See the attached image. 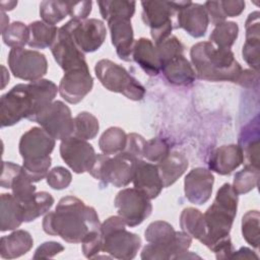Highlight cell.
<instances>
[{
    "label": "cell",
    "mask_w": 260,
    "mask_h": 260,
    "mask_svg": "<svg viewBox=\"0 0 260 260\" xmlns=\"http://www.w3.org/2000/svg\"><path fill=\"white\" fill-rule=\"evenodd\" d=\"M126 222L120 216H110L101 224L102 251L117 259H133L141 247V239L126 230Z\"/></svg>",
    "instance_id": "cell-5"
},
{
    "label": "cell",
    "mask_w": 260,
    "mask_h": 260,
    "mask_svg": "<svg viewBox=\"0 0 260 260\" xmlns=\"http://www.w3.org/2000/svg\"><path fill=\"white\" fill-rule=\"evenodd\" d=\"M92 2L91 1H80V2H69V15L71 19L85 20L91 12Z\"/></svg>",
    "instance_id": "cell-48"
},
{
    "label": "cell",
    "mask_w": 260,
    "mask_h": 260,
    "mask_svg": "<svg viewBox=\"0 0 260 260\" xmlns=\"http://www.w3.org/2000/svg\"><path fill=\"white\" fill-rule=\"evenodd\" d=\"M188 158L179 151L170 152L161 161L157 164L159 176L164 188L173 185L187 170Z\"/></svg>",
    "instance_id": "cell-28"
},
{
    "label": "cell",
    "mask_w": 260,
    "mask_h": 260,
    "mask_svg": "<svg viewBox=\"0 0 260 260\" xmlns=\"http://www.w3.org/2000/svg\"><path fill=\"white\" fill-rule=\"evenodd\" d=\"M46 180L47 184L52 189L63 190L70 185L72 181V175L67 169L63 167H55L49 171Z\"/></svg>",
    "instance_id": "cell-45"
},
{
    "label": "cell",
    "mask_w": 260,
    "mask_h": 260,
    "mask_svg": "<svg viewBox=\"0 0 260 260\" xmlns=\"http://www.w3.org/2000/svg\"><path fill=\"white\" fill-rule=\"evenodd\" d=\"M137 161L135 157L124 151L115 155L96 154L89 174L105 187L108 184L117 188L126 187L133 181Z\"/></svg>",
    "instance_id": "cell-6"
},
{
    "label": "cell",
    "mask_w": 260,
    "mask_h": 260,
    "mask_svg": "<svg viewBox=\"0 0 260 260\" xmlns=\"http://www.w3.org/2000/svg\"><path fill=\"white\" fill-rule=\"evenodd\" d=\"M34 240L24 230H16L0 240V255L3 259H14L26 254L32 247Z\"/></svg>",
    "instance_id": "cell-27"
},
{
    "label": "cell",
    "mask_w": 260,
    "mask_h": 260,
    "mask_svg": "<svg viewBox=\"0 0 260 260\" xmlns=\"http://www.w3.org/2000/svg\"><path fill=\"white\" fill-rule=\"evenodd\" d=\"M259 177V169L245 167L242 171L236 173L232 187L238 195L246 194L257 187Z\"/></svg>",
    "instance_id": "cell-40"
},
{
    "label": "cell",
    "mask_w": 260,
    "mask_h": 260,
    "mask_svg": "<svg viewBox=\"0 0 260 260\" xmlns=\"http://www.w3.org/2000/svg\"><path fill=\"white\" fill-rule=\"evenodd\" d=\"M94 72L100 82L108 90L122 93L132 101H140L144 98V86L123 66L111 60L102 59L96 62Z\"/></svg>",
    "instance_id": "cell-7"
},
{
    "label": "cell",
    "mask_w": 260,
    "mask_h": 260,
    "mask_svg": "<svg viewBox=\"0 0 260 260\" xmlns=\"http://www.w3.org/2000/svg\"><path fill=\"white\" fill-rule=\"evenodd\" d=\"M56 139L42 127H32L19 140V153L23 161L41 160L50 157Z\"/></svg>",
    "instance_id": "cell-17"
},
{
    "label": "cell",
    "mask_w": 260,
    "mask_h": 260,
    "mask_svg": "<svg viewBox=\"0 0 260 260\" xmlns=\"http://www.w3.org/2000/svg\"><path fill=\"white\" fill-rule=\"evenodd\" d=\"M259 117L256 116L250 123L244 126L238 139V146L242 151L245 167L259 169Z\"/></svg>",
    "instance_id": "cell-23"
},
{
    "label": "cell",
    "mask_w": 260,
    "mask_h": 260,
    "mask_svg": "<svg viewBox=\"0 0 260 260\" xmlns=\"http://www.w3.org/2000/svg\"><path fill=\"white\" fill-rule=\"evenodd\" d=\"M63 26L69 31L74 43L83 53L96 51L103 45L107 36L105 23L96 18L70 19Z\"/></svg>",
    "instance_id": "cell-13"
},
{
    "label": "cell",
    "mask_w": 260,
    "mask_h": 260,
    "mask_svg": "<svg viewBox=\"0 0 260 260\" xmlns=\"http://www.w3.org/2000/svg\"><path fill=\"white\" fill-rule=\"evenodd\" d=\"M23 210V221L29 222L47 213L54 204L53 196L45 191L36 193L35 197L27 203H21Z\"/></svg>",
    "instance_id": "cell-33"
},
{
    "label": "cell",
    "mask_w": 260,
    "mask_h": 260,
    "mask_svg": "<svg viewBox=\"0 0 260 260\" xmlns=\"http://www.w3.org/2000/svg\"><path fill=\"white\" fill-rule=\"evenodd\" d=\"M60 155L65 164L76 174L89 173L96 158L92 145L86 140L73 135L61 140Z\"/></svg>",
    "instance_id": "cell-14"
},
{
    "label": "cell",
    "mask_w": 260,
    "mask_h": 260,
    "mask_svg": "<svg viewBox=\"0 0 260 260\" xmlns=\"http://www.w3.org/2000/svg\"><path fill=\"white\" fill-rule=\"evenodd\" d=\"M93 79L87 68L74 69L65 72L59 83L60 95L69 104H78L90 92Z\"/></svg>",
    "instance_id": "cell-19"
},
{
    "label": "cell",
    "mask_w": 260,
    "mask_h": 260,
    "mask_svg": "<svg viewBox=\"0 0 260 260\" xmlns=\"http://www.w3.org/2000/svg\"><path fill=\"white\" fill-rule=\"evenodd\" d=\"M53 138L63 140L73 135L74 119L70 109L61 101H54L41 110L32 119Z\"/></svg>",
    "instance_id": "cell-11"
},
{
    "label": "cell",
    "mask_w": 260,
    "mask_h": 260,
    "mask_svg": "<svg viewBox=\"0 0 260 260\" xmlns=\"http://www.w3.org/2000/svg\"><path fill=\"white\" fill-rule=\"evenodd\" d=\"M160 72H162L166 79L174 85L188 86L196 79L195 70L184 54L161 64Z\"/></svg>",
    "instance_id": "cell-25"
},
{
    "label": "cell",
    "mask_w": 260,
    "mask_h": 260,
    "mask_svg": "<svg viewBox=\"0 0 260 260\" xmlns=\"http://www.w3.org/2000/svg\"><path fill=\"white\" fill-rule=\"evenodd\" d=\"M190 57L196 76L203 80L237 82L243 70L231 50L218 49L210 42L192 46Z\"/></svg>",
    "instance_id": "cell-2"
},
{
    "label": "cell",
    "mask_w": 260,
    "mask_h": 260,
    "mask_svg": "<svg viewBox=\"0 0 260 260\" xmlns=\"http://www.w3.org/2000/svg\"><path fill=\"white\" fill-rule=\"evenodd\" d=\"M46 234L58 236L71 244L81 243L85 237L101 230L95 209L74 196L60 199L54 211L45 215L42 223Z\"/></svg>",
    "instance_id": "cell-1"
},
{
    "label": "cell",
    "mask_w": 260,
    "mask_h": 260,
    "mask_svg": "<svg viewBox=\"0 0 260 260\" xmlns=\"http://www.w3.org/2000/svg\"><path fill=\"white\" fill-rule=\"evenodd\" d=\"M0 219L1 232L13 231L23 222L22 204L12 194H1Z\"/></svg>",
    "instance_id": "cell-29"
},
{
    "label": "cell",
    "mask_w": 260,
    "mask_h": 260,
    "mask_svg": "<svg viewBox=\"0 0 260 260\" xmlns=\"http://www.w3.org/2000/svg\"><path fill=\"white\" fill-rule=\"evenodd\" d=\"M51 52L64 72L88 67L84 53L79 50L69 31L63 25L58 29L56 40L51 46Z\"/></svg>",
    "instance_id": "cell-15"
},
{
    "label": "cell",
    "mask_w": 260,
    "mask_h": 260,
    "mask_svg": "<svg viewBox=\"0 0 260 260\" xmlns=\"http://www.w3.org/2000/svg\"><path fill=\"white\" fill-rule=\"evenodd\" d=\"M63 250H64L63 245H61L58 242H54V241L45 242L37 248L34 254V258L35 259L52 258L55 255L61 253Z\"/></svg>",
    "instance_id": "cell-49"
},
{
    "label": "cell",
    "mask_w": 260,
    "mask_h": 260,
    "mask_svg": "<svg viewBox=\"0 0 260 260\" xmlns=\"http://www.w3.org/2000/svg\"><path fill=\"white\" fill-rule=\"evenodd\" d=\"M69 15V2L46 0L40 4V16L44 22L55 25Z\"/></svg>",
    "instance_id": "cell-37"
},
{
    "label": "cell",
    "mask_w": 260,
    "mask_h": 260,
    "mask_svg": "<svg viewBox=\"0 0 260 260\" xmlns=\"http://www.w3.org/2000/svg\"><path fill=\"white\" fill-rule=\"evenodd\" d=\"M114 203L119 216L130 228L140 224L152 211L150 199L136 188H125L119 191Z\"/></svg>",
    "instance_id": "cell-12"
},
{
    "label": "cell",
    "mask_w": 260,
    "mask_h": 260,
    "mask_svg": "<svg viewBox=\"0 0 260 260\" xmlns=\"http://www.w3.org/2000/svg\"><path fill=\"white\" fill-rule=\"evenodd\" d=\"M214 177L210 171L204 168L191 170L184 180V192L186 198L193 204L206 203L212 193Z\"/></svg>",
    "instance_id": "cell-20"
},
{
    "label": "cell",
    "mask_w": 260,
    "mask_h": 260,
    "mask_svg": "<svg viewBox=\"0 0 260 260\" xmlns=\"http://www.w3.org/2000/svg\"><path fill=\"white\" fill-rule=\"evenodd\" d=\"M127 134L119 127L108 128L99 139V147L106 155H115L124 151Z\"/></svg>",
    "instance_id": "cell-32"
},
{
    "label": "cell",
    "mask_w": 260,
    "mask_h": 260,
    "mask_svg": "<svg viewBox=\"0 0 260 260\" xmlns=\"http://www.w3.org/2000/svg\"><path fill=\"white\" fill-rule=\"evenodd\" d=\"M1 5V11H5V10H12L16 5H17V1H2L0 3Z\"/></svg>",
    "instance_id": "cell-53"
},
{
    "label": "cell",
    "mask_w": 260,
    "mask_h": 260,
    "mask_svg": "<svg viewBox=\"0 0 260 260\" xmlns=\"http://www.w3.org/2000/svg\"><path fill=\"white\" fill-rule=\"evenodd\" d=\"M184 1H142V20L149 26L154 45L161 43L175 29L176 15Z\"/></svg>",
    "instance_id": "cell-8"
},
{
    "label": "cell",
    "mask_w": 260,
    "mask_h": 260,
    "mask_svg": "<svg viewBox=\"0 0 260 260\" xmlns=\"http://www.w3.org/2000/svg\"><path fill=\"white\" fill-rule=\"evenodd\" d=\"M132 182L134 188L141 191L150 200L156 198L164 188L157 165L146 162L143 159L137 161Z\"/></svg>",
    "instance_id": "cell-22"
},
{
    "label": "cell",
    "mask_w": 260,
    "mask_h": 260,
    "mask_svg": "<svg viewBox=\"0 0 260 260\" xmlns=\"http://www.w3.org/2000/svg\"><path fill=\"white\" fill-rule=\"evenodd\" d=\"M146 140L137 133H130L127 134V142L124 152L132 155L137 160L143 158V150Z\"/></svg>",
    "instance_id": "cell-47"
},
{
    "label": "cell",
    "mask_w": 260,
    "mask_h": 260,
    "mask_svg": "<svg viewBox=\"0 0 260 260\" xmlns=\"http://www.w3.org/2000/svg\"><path fill=\"white\" fill-rule=\"evenodd\" d=\"M238 194L231 184H223L216 193L213 203L203 214L206 235L201 242L212 252L230 240V232L238 209Z\"/></svg>",
    "instance_id": "cell-3"
},
{
    "label": "cell",
    "mask_w": 260,
    "mask_h": 260,
    "mask_svg": "<svg viewBox=\"0 0 260 260\" xmlns=\"http://www.w3.org/2000/svg\"><path fill=\"white\" fill-rule=\"evenodd\" d=\"M99 129V120L88 112H80L74 118L73 136L77 138L83 140L93 139L98 135Z\"/></svg>",
    "instance_id": "cell-36"
},
{
    "label": "cell",
    "mask_w": 260,
    "mask_h": 260,
    "mask_svg": "<svg viewBox=\"0 0 260 260\" xmlns=\"http://www.w3.org/2000/svg\"><path fill=\"white\" fill-rule=\"evenodd\" d=\"M144 238L148 244L142 249L143 260L178 259L188 251L192 238L186 233L177 232L167 221L156 220L146 228Z\"/></svg>",
    "instance_id": "cell-4"
},
{
    "label": "cell",
    "mask_w": 260,
    "mask_h": 260,
    "mask_svg": "<svg viewBox=\"0 0 260 260\" xmlns=\"http://www.w3.org/2000/svg\"><path fill=\"white\" fill-rule=\"evenodd\" d=\"M29 28L20 21L12 22L3 32L2 40L5 45L12 48H23L29 41Z\"/></svg>",
    "instance_id": "cell-39"
},
{
    "label": "cell",
    "mask_w": 260,
    "mask_h": 260,
    "mask_svg": "<svg viewBox=\"0 0 260 260\" xmlns=\"http://www.w3.org/2000/svg\"><path fill=\"white\" fill-rule=\"evenodd\" d=\"M0 185L5 189H11L12 195L20 203L29 202L36 195V186L23 167L11 161L2 164Z\"/></svg>",
    "instance_id": "cell-16"
},
{
    "label": "cell",
    "mask_w": 260,
    "mask_h": 260,
    "mask_svg": "<svg viewBox=\"0 0 260 260\" xmlns=\"http://www.w3.org/2000/svg\"><path fill=\"white\" fill-rule=\"evenodd\" d=\"M9 25V17L4 11H1V32H3Z\"/></svg>",
    "instance_id": "cell-54"
},
{
    "label": "cell",
    "mask_w": 260,
    "mask_h": 260,
    "mask_svg": "<svg viewBox=\"0 0 260 260\" xmlns=\"http://www.w3.org/2000/svg\"><path fill=\"white\" fill-rule=\"evenodd\" d=\"M36 111V101L29 84H16L0 99L1 127L12 126L23 118L30 120Z\"/></svg>",
    "instance_id": "cell-9"
},
{
    "label": "cell",
    "mask_w": 260,
    "mask_h": 260,
    "mask_svg": "<svg viewBox=\"0 0 260 260\" xmlns=\"http://www.w3.org/2000/svg\"><path fill=\"white\" fill-rule=\"evenodd\" d=\"M131 59L149 76H156L160 72V62L156 47L146 38H140L135 41Z\"/></svg>",
    "instance_id": "cell-26"
},
{
    "label": "cell",
    "mask_w": 260,
    "mask_h": 260,
    "mask_svg": "<svg viewBox=\"0 0 260 260\" xmlns=\"http://www.w3.org/2000/svg\"><path fill=\"white\" fill-rule=\"evenodd\" d=\"M208 24L209 18L204 5L191 1L183 2L176 15V28H183L193 38H201L205 35Z\"/></svg>",
    "instance_id": "cell-18"
},
{
    "label": "cell",
    "mask_w": 260,
    "mask_h": 260,
    "mask_svg": "<svg viewBox=\"0 0 260 260\" xmlns=\"http://www.w3.org/2000/svg\"><path fill=\"white\" fill-rule=\"evenodd\" d=\"M258 72L253 70V69H245L242 70L241 75L239 76L238 80L236 83L240 84L243 87H254V86H258Z\"/></svg>",
    "instance_id": "cell-51"
},
{
    "label": "cell",
    "mask_w": 260,
    "mask_h": 260,
    "mask_svg": "<svg viewBox=\"0 0 260 260\" xmlns=\"http://www.w3.org/2000/svg\"><path fill=\"white\" fill-rule=\"evenodd\" d=\"M29 28V41L28 46L34 49H46L51 48L56 40L58 29L56 25L48 24L43 20H36L28 24Z\"/></svg>",
    "instance_id": "cell-31"
},
{
    "label": "cell",
    "mask_w": 260,
    "mask_h": 260,
    "mask_svg": "<svg viewBox=\"0 0 260 260\" xmlns=\"http://www.w3.org/2000/svg\"><path fill=\"white\" fill-rule=\"evenodd\" d=\"M259 49L260 37H246V42L243 46L242 55L245 62L257 72L259 69Z\"/></svg>",
    "instance_id": "cell-43"
},
{
    "label": "cell",
    "mask_w": 260,
    "mask_h": 260,
    "mask_svg": "<svg viewBox=\"0 0 260 260\" xmlns=\"http://www.w3.org/2000/svg\"><path fill=\"white\" fill-rule=\"evenodd\" d=\"M51 164H52V158L50 156L41 160L23 161L22 167L25 173L27 174V176L30 178V180L34 183H36L47 177L50 171Z\"/></svg>",
    "instance_id": "cell-44"
},
{
    "label": "cell",
    "mask_w": 260,
    "mask_h": 260,
    "mask_svg": "<svg viewBox=\"0 0 260 260\" xmlns=\"http://www.w3.org/2000/svg\"><path fill=\"white\" fill-rule=\"evenodd\" d=\"M180 226L192 239L200 242L206 235V225L203 213L194 207L185 208L180 215Z\"/></svg>",
    "instance_id": "cell-30"
},
{
    "label": "cell",
    "mask_w": 260,
    "mask_h": 260,
    "mask_svg": "<svg viewBox=\"0 0 260 260\" xmlns=\"http://www.w3.org/2000/svg\"><path fill=\"white\" fill-rule=\"evenodd\" d=\"M239 35V26L234 21H224L215 25L209 36L211 44L218 49L231 50Z\"/></svg>",
    "instance_id": "cell-35"
},
{
    "label": "cell",
    "mask_w": 260,
    "mask_h": 260,
    "mask_svg": "<svg viewBox=\"0 0 260 260\" xmlns=\"http://www.w3.org/2000/svg\"><path fill=\"white\" fill-rule=\"evenodd\" d=\"M245 5V1L242 0H220V6L225 18L240 15L244 11Z\"/></svg>",
    "instance_id": "cell-50"
},
{
    "label": "cell",
    "mask_w": 260,
    "mask_h": 260,
    "mask_svg": "<svg viewBox=\"0 0 260 260\" xmlns=\"http://www.w3.org/2000/svg\"><path fill=\"white\" fill-rule=\"evenodd\" d=\"M111 32V41L118 57L123 61H132L131 54L135 43L131 19L113 17L107 20Z\"/></svg>",
    "instance_id": "cell-21"
},
{
    "label": "cell",
    "mask_w": 260,
    "mask_h": 260,
    "mask_svg": "<svg viewBox=\"0 0 260 260\" xmlns=\"http://www.w3.org/2000/svg\"><path fill=\"white\" fill-rule=\"evenodd\" d=\"M243 164V154L236 144L222 145L211 151L208 167L219 175H230Z\"/></svg>",
    "instance_id": "cell-24"
},
{
    "label": "cell",
    "mask_w": 260,
    "mask_h": 260,
    "mask_svg": "<svg viewBox=\"0 0 260 260\" xmlns=\"http://www.w3.org/2000/svg\"><path fill=\"white\" fill-rule=\"evenodd\" d=\"M231 259H258V255L255 254L251 249L242 247L240 250L233 253Z\"/></svg>",
    "instance_id": "cell-52"
},
{
    "label": "cell",
    "mask_w": 260,
    "mask_h": 260,
    "mask_svg": "<svg viewBox=\"0 0 260 260\" xmlns=\"http://www.w3.org/2000/svg\"><path fill=\"white\" fill-rule=\"evenodd\" d=\"M169 143L159 137L146 140L143 150V157L151 162L161 161L170 153Z\"/></svg>",
    "instance_id": "cell-41"
},
{
    "label": "cell",
    "mask_w": 260,
    "mask_h": 260,
    "mask_svg": "<svg viewBox=\"0 0 260 260\" xmlns=\"http://www.w3.org/2000/svg\"><path fill=\"white\" fill-rule=\"evenodd\" d=\"M82 253L86 258H94L103 247V236L101 230L89 233L81 242Z\"/></svg>",
    "instance_id": "cell-46"
},
{
    "label": "cell",
    "mask_w": 260,
    "mask_h": 260,
    "mask_svg": "<svg viewBox=\"0 0 260 260\" xmlns=\"http://www.w3.org/2000/svg\"><path fill=\"white\" fill-rule=\"evenodd\" d=\"M160 66L165 62L184 54V45L181 43V41L176 36H170L166 40H164L161 43L155 45Z\"/></svg>",
    "instance_id": "cell-42"
},
{
    "label": "cell",
    "mask_w": 260,
    "mask_h": 260,
    "mask_svg": "<svg viewBox=\"0 0 260 260\" xmlns=\"http://www.w3.org/2000/svg\"><path fill=\"white\" fill-rule=\"evenodd\" d=\"M101 15L109 20L113 17H124L131 19L135 12V1L127 0H105L98 2Z\"/></svg>",
    "instance_id": "cell-34"
},
{
    "label": "cell",
    "mask_w": 260,
    "mask_h": 260,
    "mask_svg": "<svg viewBox=\"0 0 260 260\" xmlns=\"http://www.w3.org/2000/svg\"><path fill=\"white\" fill-rule=\"evenodd\" d=\"M7 61L11 73L16 78L30 82L42 79L48 70L46 56L36 50L12 48Z\"/></svg>",
    "instance_id": "cell-10"
},
{
    "label": "cell",
    "mask_w": 260,
    "mask_h": 260,
    "mask_svg": "<svg viewBox=\"0 0 260 260\" xmlns=\"http://www.w3.org/2000/svg\"><path fill=\"white\" fill-rule=\"evenodd\" d=\"M260 213L258 210H249L242 217V235L245 241L253 248L258 249L260 239Z\"/></svg>",
    "instance_id": "cell-38"
}]
</instances>
